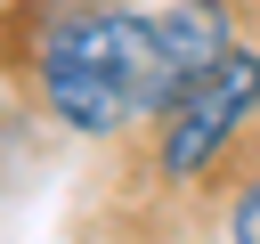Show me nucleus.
Segmentation results:
<instances>
[{
  "label": "nucleus",
  "instance_id": "f257e3e1",
  "mask_svg": "<svg viewBox=\"0 0 260 244\" xmlns=\"http://www.w3.org/2000/svg\"><path fill=\"white\" fill-rule=\"evenodd\" d=\"M32 73H41V106L81 138H114L130 114H162L179 98L154 16H130V8L57 16Z\"/></svg>",
  "mask_w": 260,
  "mask_h": 244
},
{
  "label": "nucleus",
  "instance_id": "20e7f679",
  "mask_svg": "<svg viewBox=\"0 0 260 244\" xmlns=\"http://www.w3.org/2000/svg\"><path fill=\"white\" fill-rule=\"evenodd\" d=\"M228 244H260V179L236 195V211H228Z\"/></svg>",
  "mask_w": 260,
  "mask_h": 244
},
{
  "label": "nucleus",
  "instance_id": "f03ea898",
  "mask_svg": "<svg viewBox=\"0 0 260 244\" xmlns=\"http://www.w3.org/2000/svg\"><path fill=\"white\" fill-rule=\"evenodd\" d=\"M260 114V57L252 49H228L211 73H195L171 106H162V171L171 179H195L211 171V155Z\"/></svg>",
  "mask_w": 260,
  "mask_h": 244
},
{
  "label": "nucleus",
  "instance_id": "7ed1b4c3",
  "mask_svg": "<svg viewBox=\"0 0 260 244\" xmlns=\"http://www.w3.org/2000/svg\"><path fill=\"white\" fill-rule=\"evenodd\" d=\"M154 33H162V57H171V81L187 89L195 73H211L228 49H236V33H228V8L219 0H179V8H162L154 16Z\"/></svg>",
  "mask_w": 260,
  "mask_h": 244
}]
</instances>
